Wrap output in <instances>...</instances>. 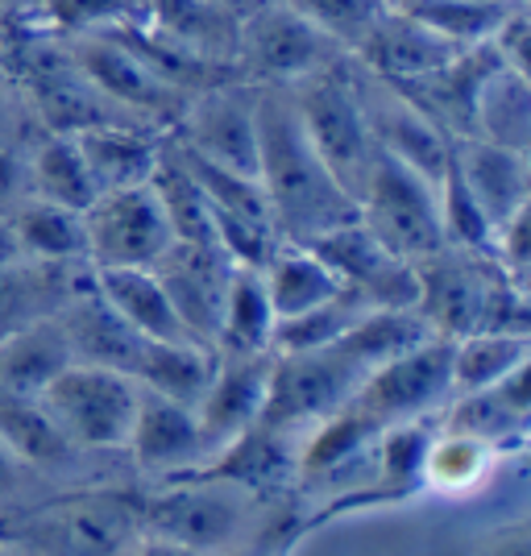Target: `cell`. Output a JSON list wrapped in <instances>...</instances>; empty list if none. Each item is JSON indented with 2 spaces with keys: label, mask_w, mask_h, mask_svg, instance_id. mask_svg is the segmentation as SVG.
<instances>
[{
  "label": "cell",
  "mask_w": 531,
  "mask_h": 556,
  "mask_svg": "<svg viewBox=\"0 0 531 556\" xmlns=\"http://www.w3.org/2000/svg\"><path fill=\"white\" fill-rule=\"evenodd\" d=\"M257 184L278 241L291 245H312L357 216V200L332 179L303 134L291 92L275 84H257Z\"/></svg>",
  "instance_id": "1"
},
{
  "label": "cell",
  "mask_w": 531,
  "mask_h": 556,
  "mask_svg": "<svg viewBox=\"0 0 531 556\" xmlns=\"http://www.w3.org/2000/svg\"><path fill=\"white\" fill-rule=\"evenodd\" d=\"M287 92H291L303 134L316 146L324 166L357 200L366 179H370L378 146H374L366 104H362V84L353 75V54H345L332 67L316 71V75H307L300 84H291Z\"/></svg>",
  "instance_id": "2"
},
{
  "label": "cell",
  "mask_w": 531,
  "mask_h": 556,
  "mask_svg": "<svg viewBox=\"0 0 531 556\" xmlns=\"http://www.w3.org/2000/svg\"><path fill=\"white\" fill-rule=\"evenodd\" d=\"M138 532V503L125 494H71L0 523V544L38 556H116Z\"/></svg>",
  "instance_id": "3"
},
{
  "label": "cell",
  "mask_w": 531,
  "mask_h": 556,
  "mask_svg": "<svg viewBox=\"0 0 531 556\" xmlns=\"http://www.w3.org/2000/svg\"><path fill=\"white\" fill-rule=\"evenodd\" d=\"M357 216L394 257H403L412 266L444 250L440 184L423 179L412 166L394 163L382 150H378L370 179L357 195Z\"/></svg>",
  "instance_id": "4"
},
{
  "label": "cell",
  "mask_w": 531,
  "mask_h": 556,
  "mask_svg": "<svg viewBox=\"0 0 531 556\" xmlns=\"http://www.w3.org/2000/svg\"><path fill=\"white\" fill-rule=\"evenodd\" d=\"M366 366L341 341L303 353H275L270 387L257 424L275 432H295L300 424H324L345 407L353 391L366 382Z\"/></svg>",
  "instance_id": "5"
},
{
  "label": "cell",
  "mask_w": 531,
  "mask_h": 556,
  "mask_svg": "<svg viewBox=\"0 0 531 556\" xmlns=\"http://www.w3.org/2000/svg\"><path fill=\"white\" fill-rule=\"evenodd\" d=\"M448 366H453V341L428 337L416 349H407L366 374V382L353 391L345 407L362 424H370L374 432H387L394 424H412V419H428L453 399Z\"/></svg>",
  "instance_id": "6"
},
{
  "label": "cell",
  "mask_w": 531,
  "mask_h": 556,
  "mask_svg": "<svg viewBox=\"0 0 531 556\" xmlns=\"http://www.w3.org/2000/svg\"><path fill=\"white\" fill-rule=\"evenodd\" d=\"M38 399L75 448H125L138 416L141 382L109 366L71 362Z\"/></svg>",
  "instance_id": "7"
},
{
  "label": "cell",
  "mask_w": 531,
  "mask_h": 556,
  "mask_svg": "<svg viewBox=\"0 0 531 556\" xmlns=\"http://www.w3.org/2000/svg\"><path fill=\"white\" fill-rule=\"evenodd\" d=\"M341 59H345V50L328 34H320L316 25L303 22L295 9H287L278 0V4H266V9H254L241 17L232 71L250 84L291 88V84H300V79L332 67Z\"/></svg>",
  "instance_id": "8"
},
{
  "label": "cell",
  "mask_w": 531,
  "mask_h": 556,
  "mask_svg": "<svg viewBox=\"0 0 531 556\" xmlns=\"http://www.w3.org/2000/svg\"><path fill=\"white\" fill-rule=\"evenodd\" d=\"M75 59V67L92 79V88L113 100L121 113H129L134 121L150 125V129H175L179 113L187 109V100L179 88H170L162 75L146 67V59L134 54L116 38L113 29H92V34H75V42L67 47Z\"/></svg>",
  "instance_id": "9"
},
{
  "label": "cell",
  "mask_w": 531,
  "mask_h": 556,
  "mask_svg": "<svg viewBox=\"0 0 531 556\" xmlns=\"http://www.w3.org/2000/svg\"><path fill=\"white\" fill-rule=\"evenodd\" d=\"M250 498L241 486L229 482H212V478H187L179 473V486L162 490L150 503L138 507V523L159 540L184 544L191 553L212 556L220 548H229Z\"/></svg>",
  "instance_id": "10"
},
{
  "label": "cell",
  "mask_w": 531,
  "mask_h": 556,
  "mask_svg": "<svg viewBox=\"0 0 531 556\" xmlns=\"http://www.w3.org/2000/svg\"><path fill=\"white\" fill-rule=\"evenodd\" d=\"M170 141H179L195 159L257 179V84L232 75L195 92L175 121Z\"/></svg>",
  "instance_id": "11"
},
{
  "label": "cell",
  "mask_w": 531,
  "mask_h": 556,
  "mask_svg": "<svg viewBox=\"0 0 531 556\" xmlns=\"http://www.w3.org/2000/svg\"><path fill=\"white\" fill-rule=\"evenodd\" d=\"M84 232L96 270H125V266L150 270L175 241L170 220L150 184L96 195V204L84 212Z\"/></svg>",
  "instance_id": "12"
},
{
  "label": "cell",
  "mask_w": 531,
  "mask_h": 556,
  "mask_svg": "<svg viewBox=\"0 0 531 556\" xmlns=\"http://www.w3.org/2000/svg\"><path fill=\"white\" fill-rule=\"evenodd\" d=\"M498 275L503 270L490 262V254L444 245L432 257L416 262V312L437 337H448V341L478 332L490 287Z\"/></svg>",
  "instance_id": "13"
},
{
  "label": "cell",
  "mask_w": 531,
  "mask_h": 556,
  "mask_svg": "<svg viewBox=\"0 0 531 556\" xmlns=\"http://www.w3.org/2000/svg\"><path fill=\"white\" fill-rule=\"evenodd\" d=\"M22 75L29 109L38 113L47 134H84V129H96V125L134 121L129 113H121L100 88H92V79L75 67V59L67 50L34 47L25 54ZM134 125H141V121H134Z\"/></svg>",
  "instance_id": "14"
},
{
  "label": "cell",
  "mask_w": 531,
  "mask_h": 556,
  "mask_svg": "<svg viewBox=\"0 0 531 556\" xmlns=\"http://www.w3.org/2000/svg\"><path fill=\"white\" fill-rule=\"evenodd\" d=\"M159 275L166 300L175 307V316L184 320L191 341L200 345H216L220 332V316H225V300H229L232 262L220 245H187V241H170V250L150 266Z\"/></svg>",
  "instance_id": "15"
},
{
  "label": "cell",
  "mask_w": 531,
  "mask_h": 556,
  "mask_svg": "<svg viewBox=\"0 0 531 556\" xmlns=\"http://www.w3.org/2000/svg\"><path fill=\"white\" fill-rule=\"evenodd\" d=\"M270 366L275 353H216V370L195 416L200 428L212 444V457L241 437L245 428H254L266 403V387H270Z\"/></svg>",
  "instance_id": "16"
},
{
  "label": "cell",
  "mask_w": 531,
  "mask_h": 556,
  "mask_svg": "<svg viewBox=\"0 0 531 556\" xmlns=\"http://www.w3.org/2000/svg\"><path fill=\"white\" fill-rule=\"evenodd\" d=\"M457 50L462 47L444 42L419 17L403 13V9H387L378 25L362 38V47L353 50V63L370 71L374 79L403 88V84H416L437 67H444Z\"/></svg>",
  "instance_id": "17"
},
{
  "label": "cell",
  "mask_w": 531,
  "mask_h": 556,
  "mask_svg": "<svg viewBox=\"0 0 531 556\" xmlns=\"http://www.w3.org/2000/svg\"><path fill=\"white\" fill-rule=\"evenodd\" d=\"M125 448H134V457L146 469L170 473V478L191 473V469L204 465V457H212V444L200 428L195 407L146 391V387H141L138 416H134V432H129Z\"/></svg>",
  "instance_id": "18"
},
{
  "label": "cell",
  "mask_w": 531,
  "mask_h": 556,
  "mask_svg": "<svg viewBox=\"0 0 531 556\" xmlns=\"http://www.w3.org/2000/svg\"><path fill=\"white\" fill-rule=\"evenodd\" d=\"M448 166L457 170V179L478 200L490 229H498L515 212L528 208V150H507V146H494V141L465 134V138H453Z\"/></svg>",
  "instance_id": "19"
},
{
  "label": "cell",
  "mask_w": 531,
  "mask_h": 556,
  "mask_svg": "<svg viewBox=\"0 0 531 556\" xmlns=\"http://www.w3.org/2000/svg\"><path fill=\"white\" fill-rule=\"evenodd\" d=\"M387 96L382 100H366L362 92V104H366V121H370L374 146L382 154H391L394 163L412 166L423 179L440 184V175L448 170V154H453V138L440 129L432 116L416 109L403 92H394L391 84H382Z\"/></svg>",
  "instance_id": "20"
},
{
  "label": "cell",
  "mask_w": 531,
  "mask_h": 556,
  "mask_svg": "<svg viewBox=\"0 0 531 556\" xmlns=\"http://www.w3.org/2000/svg\"><path fill=\"white\" fill-rule=\"evenodd\" d=\"M528 412H531V370L528 362H523L507 378H498L494 387L453 394V407L444 412V428L448 432H462V437H473V441L490 444L498 453L507 444L523 441Z\"/></svg>",
  "instance_id": "21"
},
{
  "label": "cell",
  "mask_w": 531,
  "mask_h": 556,
  "mask_svg": "<svg viewBox=\"0 0 531 556\" xmlns=\"http://www.w3.org/2000/svg\"><path fill=\"white\" fill-rule=\"evenodd\" d=\"M71 138L79 141V154L88 163L96 195L150 184V175H154V166L162 159V146H166L159 138V129H146V125H134V121L96 125V129L71 134Z\"/></svg>",
  "instance_id": "22"
},
{
  "label": "cell",
  "mask_w": 531,
  "mask_h": 556,
  "mask_svg": "<svg viewBox=\"0 0 531 556\" xmlns=\"http://www.w3.org/2000/svg\"><path fill=\"white\" fill-rule=\"evenodd\" d=\"M59 325L67 332V345L75 362L109 366V370H121V374H129V378L138 374V362H141V353H146V337L125 325L96 291L71 303L67 316H63Z\"/></svg>",
  "instance_id": "23"
},
{
  "label": "cell",
  "mask_w": 531,
  "mask_h": 556,
  "mask_svg": "<svg viewBox=\"0 0 531 556\" xmlns=\"http://www.w3.org/2000/svg\"><path fill=\"white\" fill-rule=\"evenodd\" d=\"M262 282H266L278 325L295 320L345 291L341 278L328 270V262L312 245H291V241H278L275 254L262 262Z\"/></svg>",
  "instance_id": "24"
},
{
  "label": "cell",
  "mask_w": 531,
  "mask_h": 556,
  "mask_svg": "<svg viewBox=\"0 0 531 556\" xmlns=\"http://www.w3.org/2000/svg\"><path fill=\"white\" fill-rule=\"evenodd\" d=\"M96 295L146 341H191L154 270H96Z\"/></svg>",
  "instance_id": "25"
},
{
  "label": "cell",
  "mask_w": 531,
  "mask_h": 556,
  "mask_svg": "<svg viewBox=\"0 0 531 556\" xmlns=\"http://www.w3.org/2000/svg\"><path fill=\"white\" fill-rule=\"evenodd\" d=\"M469 134L485 138L507 150H528L531 146V79L528 71L498 63L482 79L469 109Z\"/></svg>",
  "instance_id": "26"
},
{
  "label": "cell",
  "mask_w": 531,
  "mask_h": 556,
  "mask_svg": "<svg viewBox=\"0 0 531 556\" xmlns=\"http://www.w3.org/2000/svg\"><path fill=\"white\" fill-rule=\"evenodd\" d=\"M71 345L59 320H42L0 341V394H42L67 370Z\"/></svg>",
  "instance_id": "27"
},
{
  "label": "cell",
  "mask_w": 531,
  "mask_h": 556,
  "mask_svg": "<svg viewBox=\"0 0 531 556\" xmlns=\"http://www.w3.org/2000/svg\"><path fill=\"white\" fill-rule=\"evenodd\" d=\"M216 370V349L200 341H146V353L138 362V378L146 391L166 394L175 403L200 407Z\"/></svg>",
  "instance_id": "28"
},
{
  "label": "cell",
  "mask_w": 531,
  "mask_h": 556,
  "mask_svg": "<svg viewBox=\"0 0 531 556\" xmlns=\"http://www.w3.org/2000/svg\"><path fill=\"white\" fill-rule=\"evenodd\" d=\"M275 307L266 295L262 270L237 266L229 282V300L216 332V353H275Z\"/></svg>",
  "instance_id": "29"
},
{
  "label": "cell",
  "mask_w": 531,
  "mask_h": 556,
  "mask_svg": "<svg viewBox=\"0 0 531 556\" xmlns=\"http://www.w3.org/2000/svg\"><path fill=\"white\" fill-rule=\"evenodd\" d=\"M25 163H29V187L38 200L75 212H88L96 204V184L79 154V141L71 134H47L25 154Z\"/></svg>",
  "instance_id": "30"
},
{
  "label": "cell",
  "mask_w": 531,
  "mask_h": 556,
  "mask_svg": "<svg viewBox=\"0 0 531 556\" xmlns=\"http://www.w3.org/2000/svg\"><path fill=\"white\" fill-rule=\"evenodd\" d=\"M0 441L22 465H63L75 453L38 394H0Z\"/></svg>",
  "instance_id": "31"
},
{
  "label": "cell",
  "mask_w": 531,
  "mask_h": 556,
  "mask_svg": "<svg viewBox=\"0 0 531 556\" xmlns=\"http://www.w3.org/2000/svg\"><path fill=\"white\" fill-rule=\"evenodd\" d=\"M9 220H13L22 254L34 257V262H75V257H88L84 212L29 195Z\"/></svg>",
  "instance_id": "32"
},
{
  "label": "cell",
  "mask_w": 531,
  "mask_h": 556,
  "mask_svg": "<svg viewBox=\"0 0 531 556\" xmlns=\"http://www.w3.org/2000/svg\"><path fill=\"white\" fill-rule=\"evenodd\" d=\"M531 353V337H510V332H465L453 341V394H469L494 387L507 378L515 366H523Z\"/></svg>",
  "instance_id": "33"
},
{
  "label": "cell",
  "mask_w": 531,
  "mask_h": 556,
  "mask_svg": "<svg viewBox=\"0 0 531 556\" xmlns=\"http://www.w3.org/2000/svg\"><path fill=\"white\" fill-rule=\"evenodd\" d=\"M515 4H490V0H423L416 9H407L412 17L428 25L453 47H482L498 34V25L507 22Z\"/></svg>",
  "instance_id": "34"
},
{
  "label": "cell",
  "mask_w": 531,
  "mask_h": 556,
  "mask_svg": "<svg viewBox=\"0 0 531 556\" xmlns=\"http://www.w3.org/2000/svg\"><path fill=\"white\" fill-rule=\"evenodd\" d=\"M494 448L462 432H448L440 428L432 432V441L423 448V482L437 490H469L478 486L490 469Z\"/></svg>",
  "instance_id": "35"
},
{
  "label": "cell",
  "mask_w": 531,
  "mask_h": 556,
  "mask_svg": "<svg viewBox=\"0 0 531 556\" xmlns=\"http://www.w3.org/2000/svg\"><path fill=\"white\" fill-rule=\"evenodd\" d=\"M282 4L295 9L303 22H312L320 34H328L345 54L362 47V38L387 13V0H282Z\"/></svg>",
  "instance_id": "36"
},
{
  "label": "cell",
  "mask_w": 531,
  "mask_h": 556,
  "mask_svg": "<svg viewBox=\"0 0 531 556\" xmlns=\"http://www.w3.org/2000/svg\"><path fill=\"white\" fill-rule=\"evenodd\" d=\"M50 13L75 34H92V29H113V25L146 22L150 17V0H47Z\"/></svg>",
  "instance_id": "37"
},
{
  "label": "cell",
  "mask_w": 531,
  "mask_h": 556,
  "mask_svg": "<svg viewBox=\"0 0 531 556\" xmlns=\"http://www.w3.org/2000/svg\"><path fill=\"white\" fill-rule=\"evenodd\" d=\"M34 195L29 187V163L13 141H0V216H13Z\"/></svg>",
  "instance_id": "38"
},
{
  "label": "cell",
  "mask_w": 531,
  "mask_h": 556,
  "mask_svg": "<svg viewBox=\"0 0 531 556\" xmlns=\"http://www.w3.org/2000/svg\"><path fill=\"white\" fill-rule=\"evenodd\" d=\"M22 262H25V254H22V245H17L13 220L0 216V270H13V266H22Z\"/></svg>",
  "instance_id": "39"
},
{
  "label": "cell",
  "mask_w": 531,
  "mask_h": 556,
  "mask_svg": "<svg viewBox=\"0 0 531 556\" xmlns=\"http://www.w3.org/2000/svg\"><path fill=\"white\" fill-rule=\"evenodd\" d=\"M17 473H22V462L13 457V448L0 441V503L13 494V486H17Z\"/></svg>",
  "instance_id": "40"
},
{
  "label": "cell",
  "mask_w": 531,
  "mask_h": 556,
  "mask_svg": "<svg viewBox=\"0 0 531 556\" xmlns=\"http://www.w3.org/2000/svg\"><path fill=\"white\" fill-rule=\"evenodd\" d=\"M138 556H200V553H191L184 544H170V540H159V535H146Z\"/></svg>",
  "instance_id": "41"
},
{
  "label": "cell",
  "mask_w": 531,
  "mask_h": 556,
  "mask_svg": "<svg viewBox=\"0 0 531 556\" xmlns=\"http://www.w3.org/2000/svg\"><path fill=\"white\" fill-rule=\"evenodd\" d=\"M17 134V113H13V96L4 92V84H0V141H13Z\"/></svg>",
  "instance_id": "42"
},
{
  "label": "cell",
  "mask_w": 531,
  "mask_h": 556,
  "mask_svg": "<svg viewBox=\"0 0 531 556\" xmlns=\"http://www.w3.org/2000/svg\"><path fill=\"white\" fill-rule=\"evenodd\" d=\"M237 17H245V13H254V9H266V4H278V0H225Z\"/></svg>",
  "instance_id": "43"
},
{
  "label": "cell",
  "mask_w": 531,
  "mask_h": 556,
  "mask_svg": "<svg viewBox=\"0 0 531 556\" xmlns=\"http://www.w3.org/2000/svg\"><path fill=\"white\" fill-rule=\"evenodd\" d=\"M490 4H523V0H490Z\"/></svg>",
  "instance_id": "44"
},
{
  "label": "cell",
  "mask_w": 531,
  "mask_h": 556,
  "mask_svg": "<svg viewBox=\"0 0 531 556\" xmlns=\"http://www.w3.org/2000/svg\"><path fill=\"white\" fill-rule=\"evenodd\" d=\"M0 4H9V9H13V4H22V0H0Z\"/></svg>",
  "instance_id": "45"
},
{
  "label": "cell",
  "mask_w": 531,
  "mask_h": 556,
  "mask_svg": "<svg viewBox=\"0 0 531 556\" xmlns=\"http://www.w3.org/2000/svg\"><path fill=\"white\" fill-rule=\"evenodd\" d=\"M0 556H4V544H0Z\"/></svg>",
  "instance_id": "46"
}]
</instances>
